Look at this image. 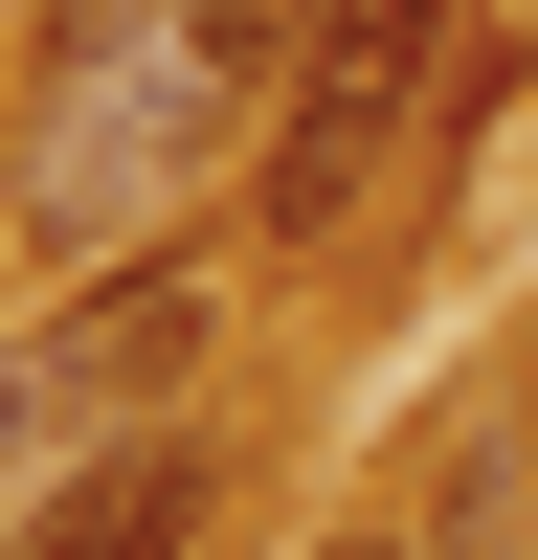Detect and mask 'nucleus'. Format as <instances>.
Segmentation results:
<instances>
[{"label":"nucleus","instance_id":"obj_1","mask_svg":"<svg viewBox=\"0 0 538 560\" xmlns=\"http://www.w3.org/2000/svg\"><path fill=\"white\" fill-rule=\"evenodd\" d=\"M224 135H269V68L202 23V0H179L157 45H113V68H45V135H23V269H68V247H113V224H157Z\"/></svg>","mask_w":538,"mask_h":560},{"label":"nucleus","instance_id":"obj_2","mask_svg":"<svg viewBox=\"0 0 538 560\" xmlns=\"http://www.w3.org/2000/svg\"><path fill=\"white\" fill-rule=\"evenodd\" d=\"M448 23H471V0H337V23L292 45V90H269V135H247V269H337L359 247L404 113H448Z\"/></svg>","mask_w":538,"mask_h":560},{"label":"nucleus","instance_id":"obj_3","mask_svg":"<svg viewBox=\"0 0 538 560\" xmlns=\"http://www.w3.org/2000/svg\"><path fill=\"white\" fill-rule=\"evenodd\" d=\"M179 538H202V427H113L0 516V560H179Z\"/></svg>","mask_w":538,"mask_h":560},{"label":"nucleus","instance_id":"obj_4","mask_svg":"<svg viewBox=\"0 0 538 560\" xmlns=\"http://www.w3.org/2000/svg\"><path fill=\"white\" fill-rule=\"evenodd\" d=\"M538 538V448H448V493H426V560H516Z\"/></svg>","mask_w":538,"mask_h":560},{"label":"nucleus","instance_id":"obj_5","mask_svg":"<svg viewBox=\"0 0 538 560\" xmlns=\"http://www.w3.org/2000/svg\"><path fill=\"white\" fill-rule=\"evenodd\" d=\"M68 448H113V427L68 404V359H45V337H0V493H23V471H68Z\"/></svg>","mask_w":538,"mask_h":560},{"label":"nucleus","instance_id":"obj_6","mask_svg":"<svg viewBox=\"0 0 538 560\" xmlns=\"http://www.w3.org/2000/svg\"><path fill=\"white\" fill-rule=\"evenodd\" d=\"M314 560H426V538H314Z\"/></svg>","mask_w":538,"mask_h":560},{"label":"nucleus","instance_id":"obj_7","mask_svg":"<svg viewBox=\"0 0 538 560\" xmlns=\"http://www.w3.org/2000/svg\"><path fill=\"white\" fill-rule=\"evenodd\" d=\"M516 448H538V427H516Z\"/></svg>","mask_w":538,"mask_h":560}]
</instances>
